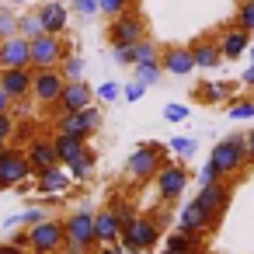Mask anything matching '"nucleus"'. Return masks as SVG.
<instances>
[{
  "label": "nucleus",
  "instance_id": "nucleus-1",
  "mask_svg": "<svg viewBox=\"0 0 254 254\" xmlns=\"http://www.w3.org/2000/svg\"><path fill=\"white\" fill-rule=\"evenodd\" d=\"M164 164H171V150H167L164 143H153V139H150V143H139V146L129 153L126 174H129L132 181H153Z\"/></svg>",
  "mask_w": 254,
  "mask_h": 254
},
{
  "label": "nucleus",
  "instance_id": "nucleus-2",
  "mask_svg": "<svg viewBox=\"0 0 254 254\" xmlns=\"http://www.w3.org/2000/svg\"><path fill=\"white\" fill-rule=\"evenodd\" d=\"M160 240H164V233H160L157 216H136L132 223L122 226V240H119V247H122L126 254H146V251H153Z\"/></svg>",
  "mask_w": 254,
  "mask_h": 254
},
{
  "label": "nucleus",
  "instance_id": "nucleus-3",
  "mask_svg": "<svg viewBox=\"0 0 254 254\" xmlns=\"http://www.w3.org/2000/svg\"><path fill=\"white\" fill-rule=\"evenodd\" d=\"M63 230H66V244H63L66 254H91L98 247V240H94V212L91 209L70 212L63 219Z\"/></svg>",
  "mask_w": 254,
  "mask_h": 254
},
{
  "label": "nucleus",
  "instance_id": "nucleus-4",
  "mask_svg": "<svg viewBox=\"0 0 254 254\" xmlns=\"http://www.w3.org/2000/svg\"><path fill=\"white\" fill-rule=\"evenodd\" d=\"M209 164L216 167L219 178H233L237 171H244L247 164V136H226L212 146L209 153Z\"/></svg>",
  "mask_w": 254,
  "mask_h": 254
},
{
  "label": "nucleus",
  "instance_id": "nucleus-5",
  "mask_svg": "<svg viewBox=\"0 0 254 254\" xmlns=\"http://www.w3.org/2000/svg\"><path fill=\"white\" fill-rule=\"evenodd\" d=\"M105 39H108V46L112 49H126V46H139L143 39H146V21H143V14L139 11H122L119 18H112V25H108V32H105Z\"/></svg>",
  "mask_w": 254,
  "mask_h": 254
},
{
  "label": "nucleus",
  "instance_id": "nucleus-6",
  "mask_svg": "<svg viewBox=\"0 0 254 254\" xmlns=\"http://www.w3.org/2000/svg\"><path fill=\"white\" fill-rule=\"evenodd\" d=\"M73 53V42L63 39V35H39L32 39V66L35 70H56L66 56Z\"/></svg>",
  "mask_w": 254,
  "mask_h": 254
},
{
  "label": "nucleus",
  "instance_id": "nucleus-7",
  "mask_svg": "<svg viewBox=\"0 0 254 254\" xmlns=\"http://www.w3.org/2000/svg\"><path fill=\"white\" fill-rule=\"evenodd\" d=\"M188 181H191V174H188V164H185V160H171V164H164L160 174L153 178V185H157V198H160V202H178V198L185 195Z\"/></svg>",
  "mask_w": 254,
  "mask_h": 254
},
{
  "label": "nucleus",
  "instance_id": "nucleus-8",
  "mask_svg": "<svg viewBox=\"0 0 254 254\" xmlns=\"http://www.w3.org/2000/svg\"><path fill=\"white\" fill-rule=\"evenodd\" d=\"M63 244H66L63 219H42L39 226L28 230V247H32V254H63Z\"/></svg>",
  "mask_w": 254,
  "mask_h": 254
},
{
  "label": "nucleus",
  "instance_id": "nucleus-9",
  "mask_svg": "<svg viewBox=\"0 0 254 254\" xmlns=\"http://www.w3.org/2000/svg\"><path fill=\"white\" fill-rule=\"evenodd\" d=\"M63 87H66V77H63V70H60V66H56V70H35L32 98H35V105L53 108V105L63 98Z\"/></svg>",
  "mask_w": 254,
  "mask_h": 254
},
{
  "label": "nucleus",
  "instance_id": "nucleus-10",
  "mask_svg": "<svg viewBox=\"0 0 254 254\" xmlns=\"http://www.w3.org/2000/svg\"><path fill=\"white\" fill-rule=\"evenodd\" d=\"M35 171H32V160H28V153L25 150H4V157H0V178H4V185L7 188H18V185H25L28 178H32Z\"/></svg>",
  "mask_w": 254,
  "mask_h": 254
},
{
  "label": "nucleus",
  "instance_id": "nucleus-11",
  "mask_svg": "<svg viewBox=\"0 0 254 254\" xmlns=\"http://www.w3.org/2000/svg\"><path fill=\"white\" fill-rule=\"evenodd\" d=\"M32 84H35V66H14V70H0V87L11 94L14 105H25L32 98Z\"/></svg>",
  "mask_w": 254,
  "mask_h": 254
},
{
  "label": "nucleus",
  "instance_id": "nucleus-12",
  "mask_svg": "<svg viewBox=\"0 0 254 254\" xmlns=\"http://www.w3.org/2000/svg\"><path fill=\"white\" fill-rule=\"evenodd\" d=\"M195 205L212 219V223H219V216L226 212V205H230V185H223V181H216V185H205V188H198V195H195Z\"/></svg>",
  "mask_w": 254,
  "mask_h": 254
},
{
  "label": "nucleus",
  "instance_id": "nucleus-13",
  "mask_svg": "<svg viewBox=\"0 0 254 254\" xmlns=\"http://www.w3.org/2000/svg\"><path fill=\"white\" fill-rule=\"evenodd\" d=\"M14 66H32V39L25 35L0 42V70H14Z\"/></svg>",
  "mask_w": 254,
  "mask_h": 254
},
{
  "label": "nucleus",
  "instance_id": "nucleus-14",
  "mask_svg": "<svg viewBox=\"0 0 254 254\" xmlns=\"http://www.w3.org/2000/svg\"><path fill=\"white\" fill-rule=\"evenodd\" d=\"M216 39H219L223 60H240V56L251 49V32L240 28V25H223V28L216 32Z\"/></svg>",
  "mask_w": 254,
  "mask_h": 254
},
{
  "label": "nucleus",
  "instance_id": "nucleus-15",
  "mask_svg": "<svg viewBox=\"0 0 254 254\" xmlns=\"http://www.w3.org/2000/svg\"><path fill=\"white\" fill-rule=\"evenodd\" d=\"M94 240H98V247H115L122 240V219L115 216L112 205L94 212Z\"/></svg>",
  "mask_w": 254,
  "mask_h": 254
},
{
  "label": "nucleus",
  "instance_id": "nucleus-16",
  "mask_svg": "<svg viewBox=\"0 0 254 254\" xmlns=\"http://www.w3.org/2000/svg\"><path fill=\"white\" fill-rule=\"evenodd\" d=\"M188 46H191V56H195V66H198V70H219V66L226 63L223 53H219V39H216V35H198V39H191Z\"/></svg>",
  "mask_w": 254,
  "mask_h": 254
},
{
  "label": "nucleus",
  "instance_id": "nucleus-17",
  "mask_svg": "<svg viewBox=\"0 0 254 254\" xmlns=\"http://www.w3.org/2000/svg\"><path fill=\"white\" fill-rule=\"evenodd\" d=\"M160 63H164V73H171V77H188L191 70H198L195 56H191V46H164Z\"/></svg>",
  "mask_w": 254,
  "mask_h": 254
},
{
  "label": "nucleus",
  "instance_id": "nucleus-18",
  "mask_svg": "<svg viewBox=\"0 0 254 254\" xmlns=\"http://www.w3.org/2000/svg\"><path fill=\"white\" fill-rule=\"evenodd\" d=\"M39 181H35V191L39 195H46V198H63L77 181L70 178V171L66 167H53V171H42V174H35Z\"/></svg>",
  "mask_w": 254,
  "mask_h": 254
},
{
  "label": "nucleus",
  "instance_id": "nucleus-19",
  "mask_svg": "<svg viewBox=\"0 0 254 254\" xmlns=\"http://www.w3.org/2000/svg\"><path fill=\"white\" fill-rule=\"evenodd\" d=\"M91 105H94V87L84 84V80H66L63 98L56 101L60 112H84V108H91Z\"/></svg>",
  "mask_w": 254,
  "mask_h": 254
},
{
  "label": "nucleus",
  "instance_id": "nucleus-20",
  "mask_svg": "<svg viewBox=\"0 0 254 254\" xmlns=\"http://www.w3.org/2000/svg\"><path fill=\"white\" fill-rule=\"evenodd\" d=\"M25 153H28V160H32V171H35V174L53 171V167H63L53 139H42V136H39V139H32V143H28V150H25Z\"/></svg>",
  "mask_w": 254,
  "mask_h": 254
},
{
  "label": "nucleus",
  "instance_id": "nucleus-21",
  "mask_svg": "<svg viewBox=\"0 0 254 254\" xmlns=\"http://www.w3.org/2000/svg\"><path fill=\"white\" fill-rule=\"evenodd\" d=\"M39 18H42V28L49 35H63L70 25V7L63 0H46V4H39Z\"/></svg>",
  "mask_w": 254,
  "mask_h": 254
},
{
  "label": "nucleus",
  "instance_id": "nucleus-22",
  "mask_svg": "<svg viewBox=\"0 0 254 254\" xmlns=\"http://www.w3.org/2000/svg\"><path fill=\"white\" fill-rule=\"evenodd\" d=\"M212 226H216V223L195 205V198H191V202L181 209V216H178V230H181V233H198V237H202V233H209Z\"/></svg>",
  "mask_w": 254,
  "mask_h": 254
},
{
  "label": "nucleus",
  "instance_id": "nucleus-23",
  "mask_svg": "<svg viewBox=\"0 0 254 254\" xmlns=\"http://www.w3.org/2000/svg\"><path fill=\"white\" fill-rule=\"evenodd\" d=\"M160 254H202V237L174 230L171 237H164V251Z\"/></svg>",
  "mask_w": 254,
  "mask_h": 254
},
{
  "label": "nucleus",
  "instance_id": "nucleus-24",
  "mask_svg": "<svg viewBox=\"0 0 254 254\" xmlns=\"http://www.w3.org/2000/svg\"><path fill=\"white\" fill-rule=\"evenodd\" d=\"M233 84H223V80H205L195 87V101L202 105H219V101H233Z\"/></svg>",
  "mask_w": 254,
  "mask_h": 254
},
{
  "label": "nucleus",
  "instance_id": "nucleus-25",
  "mask_svg": "<svg viewBox=\"0 0 254 254\" xmlns=\"http://www.w3.org/2000/svg\"><path fill=\"white\" fill-rule=\"evenodd\" d=\"M53 126H56V132H63V136H77V139H84V143L94 136L91 129H84L80 112H60V115L53 119Z\"/></svg>",
  "mask_w": 254,
  "mask_h": 254
},
{
  "label": "nucleus",
  "instance_id": "nucleus-26",
  "mask_svg": "<svg viewBox=\"0 0 254 254\" xmlns=\"http://www.w3.org/2000/svg\"><path fill=\"white\" fill-rule=\"evenodd\" d=\"M53 143H56V153H60V164H63V167H70V164L87 150V143H84V139H77V136H63V132H56V136H53Z\"/></svg>",
  "mask_w": 254,
  "mask_h": 254
},
{
  "label": "nucleus",
  "instance_id": "nucleus-27",
  "mask_svg": "<svg viewBox=\"0 0 254 254\" xmlns=\"http://www.w3.org/2000/svg\"><path fill=\"white\" fill-rule=\"evenodd\" d=\"M94 167H98V153L87 146V150H84V153H80L66 171H70V178H73V181H87V178L94 174Z\"/></svg>",
  "mask_w": 254,
  "mask_h": 254
},
{
  "label": "nucleus",
  "instance_id": "nucleus-28",
  "mask_svg": "<svg viewBox=\"0 0 254 254\" xmlns=\"http://www.w3.org/2000/svg\"><path fill=\"white\" fill-rule=\"evenodd\" d=\"M18 35H25V39H39V35H46V28H42V18H39V11L18 14Z\"/></svg>",
  "mask_w": 254,
  "mask_h": 254
},
{
  "label": "nucleus",
  "instance_id": "nucleus-29",
  "mask_svg": "<svg viewBox=\"0 0 254 254\" xmlns=\"http://www.w3.org/2000/svg\"><path fill=\"white\" fill-rule=\"evenodd\" d=\"M132 70H136V80H139V84H146V87H153V84H160V73H164V63H160V60H157V63H136Z\"/></svg>",
  "mask_w": 254,
  "mask_h": 254
},
{
  "label": "nucleus",
  "instance_id": "nucleus-30",
  "mask_svg": "<svg viewBox=\"0 0 254 254\" xmlns=\"http://www.w3.org/2000/svg\"><path fill=\"white\" fill-rule=\"evenodd\" d=\"M167 150H171L178 160H191V157L198 153V143H195L191 136H174V139L167 143Z\"/></svg>",
  "mask_w": 254,
  "mask_h": 254
},
{
  "label": "nucleus",
  "instance_id": "nucleus-31",
  "mask_svg": "<svg viewBox=\"0 0 254 254\" xmlns=\"http://www.w3.org/2000/svg\"><path fill=\"white\" fill-rule=\"evenodd\" d=\"M60 70H63V77H66V80H84L87 63H84V56H80V53H70V56L60 63Z\"/></svg>",
  "mask_w": 254,
  "mask_h": 254
},
{
  "label": "nucleus",
  "instance_id": "nucleus-32",
  "mask_svg": "<svg viewBox=\"0 0 254 254\" xmlns=\"http://www.w3.org/2000/svg\"><path fill=\"white\" fill-rule=\"evenodd\" d=\"M42 219H49V216H46V209L35 205V209H28V212H21V216H11L7 226H21V223H25V230H32V226H39Z\"/></svg>",
  "mask_w": 254,
  "mask_h": 254
},
{
  "label": "nucleus",
  "instance_id": "nucleus-33",
  "mask_svg": "<svg viewBox=\"0 0 254 254\" xmlns=\"http://www.w3.org/2000/svg\"><path fill=\"white\" fill-rule=\"evenodd\" d=\"M233 25H240V28H247L254 35V0H240V7L233 14Z\"/></svg>",
  "mask_w": 254,
  "mask_h": 254
},
{
  "label": "nucleus",
  "instance_id": "nucleus-34",
  "mask_svg": "<svg viewBox=\"0 0 254 254\" xmlns=\"http://www.w3.org/2000/svg\"><path fill=\"white\" fill-rule=\"evenodd\" d=\"M18 35V14L11 7H0V42Z\"/></svg>",
  "mask_w": 254,
  "mask_h": 254
},
{
  "label": "nucleus",
  "instance_id": "nucleus-35",
  "mask_svg": "<svg viewBox=\"0 0 254 254\" xmlns=\"http://www.w3.org/2000/svg\"><path fill=\"white\" fill-rule=\"evenodd\" d=\"M160 49H164V46H157L153 39H143V42L136 46V63H157V60H160Z\"/></svg>",
  "mask_w": 254,
  "mask_h": 254
},
{
  "label": "nucleus",
  "instance_id": "nucleus-36",
  "mask_svg": "<svg viewBox=\"0 0 254 254\" xmlns=\"http://www.w3.org/2000/svg\"><path fill=\"white\" fill-rule=\"evenodd\" d=\"M70 7H73L80 18H98V14H101V0H70Z\"/></svg>",
  "mask_w": 254,
  "mask_h": 254
},
{
  "label": "nucleus",
  "instance_id": "nucleus-37",
  "mask_svg": "<svg viewBox=\"0 0 254 254\" xmlns=\"http://www.w3.org/2000/svg\"><path fill=\"white\" fill-rule=\"evenodd\" d=\"M188 115H191V108H188V105H181V101L164 105V119H167V122H185Z\"/></svg>",
  "mask_w": 254,
  "mask_h": 254
},
{
  "label": "nucleus",
  "instance_id": "nucleus-38",
  "mask_svg": "<svg viewBox=\"0 0 254 254\" xmlns=\"http://www.w3.org/2000/svg\"><path fill=\"white\" fill-rule=\"evenodd\" d=\"M94 98H98V101H119V98H122V87H119L115 80H105V84L94 91Z\"/></svg>",
  "mask_w": 254,
  "mask_h": 254
},
{
  "label": "nucleus",
  "instance_id": "nucleus-39",
  "mask_svg": "<svg viewBox=\"0 0 254 254\" xmlns=\"http://www.w3.org/2000/svg\"><path fill=\"white\" fill-rule=\"evenodd\" d=\"M129 7H132V0H101V14H108V18H119Z\"/></svg>",
  "mask_w": 254,
  "mask_h": 254
},
{
  "label": "nucleus",
  "instance_id": "nucleus-40",
  "mask_svg": "<svg viewBox=\"0 0 254 254\" xmlns=\"http://www.w3.org/2000/svg\"><path fill=\"white\" fill-rule=\"evenodd\" d=\"M80 122H84V129L98 132V129H101V108H94V105L84 108V112H80Z\"/></svg>",
  "mask_w": 254,
  "mask_h": 254
},
{
  "label": "nucleus",
  "instance_id": "nucleus-41",
  "mask_svg": "<svg viewBox=\"0 0 254 254\" xmlns=\"http://www.w3.org/2000/svg\"><path fill=\"white\" fill-rule=\"evenodd\" d=\"M230 119H237V122L254 119V98H251V101H237V105H230Z\"/></svg>",
  "mask_w": 254,
  "mask_h": 254
},
{
  "label": "nucleus",
  "instance_id": "nucleus-42",
  "mask_svg": "<svg viewBox=\"0 0 254 254\" xmlns=\"http://www.w3.org/2000/svg\"><path fill=\"white\" fill-rule=\"evenodd\" d=\"M112 60L119 66H136V46H126V49H112Z\"/></svg>",
  "mask_w": 254,
  "mask_h": 254
},
{
  "label": "nucleus",
  "instance_id": "nucleus-43",
  "mask_svg": "<svg viewBox=\"0 0 254 254\" xmlns=\"http://www.w3.org/2000/svg\"><path fill=\"white\" fill-rule=\"evenodd\" d=\"M143 94H146V84H139V80H129L122 87V101H139Z\"/></svg>",
  "mask_w": 254,
  "mask_h": 254
},
{
  "label": "nucleus",
  "instance_id": "nucleus-44",
  "mask_svg": "<svg viewBox=\"0 0 254 254\" xmlns=\"http://www.w3.org/2000/svg\"><path fill=\"white\" fill-rule=\"evenodd\" d=\"M112 209H115V216H119V219H122V226H126V223H132V219H136V209H132V202H115V205H112Z\"/></svg>",
  "mask_w": 254,
  "mask_h": 254
},
{
  "label": "nucleus",
  "instance_id": "nucleus-45",
  "mask_svg": "<svg viewBox=\"0 0 254 254\" xmlns=\"http://www.w3.org/2000/svg\"><path fill=\"white\" fill-rule=\"evenodd\" d=\"M14 132H18V126H14V115H11V112H7V115H0V139L7 143Z\"/></svg>",
  "mask_w": 254,
  "mask_h": 254
},
{
  "label": "nucleus",
  "instance_id": "nucleus-46",
  "mask_svg": "<svg viewBox=\"0 0 254 254\" xmlns=\"http://www.w3.org/2000/svg\"><path fill=\"white\" fill-rule=\"evenodd\" d=\"M216 181H223L219 174H216V167L205 160V167H202V174H198V188H205V185H216Z\"/></svg>",
  "mask_w": 254,
  "mask_h": 254
},
{
  "label": "nucleus",
  "instance_id": "nucleus-47",
  "mask_svg": "<svg viewBox=\"0 0 254 254\" xmlns=\"http://www.w3.org/2000/svg\"><path fill=\"white\" fill-rule=\"evenodd\" d=\"M11 108H14V101H11V94H7L4 87H0V115H7Z\"/></svg>",
  "mask_w": 254,
  "mask_h": 254
},
{
  "label": "nucleus",
  "instance_id": "nucleus-48",
  "mask_svg": "<svg viewBox=\"0 0 254 254\" xmlns=\"http://www.w3.org/2000/svg\"><path fill=\"white\" fill-rule=\"evenodd\" d=\"M7 244H18V247H28V230H14Z\"/></svg>",
  "mask_w": 254,
  "mask_h": 254
},
{
  "label": "nucleus",
  "instance_id": "nucleus-49",
  "mask_svg": "<svg viewBox=\"0 0 254 254\" xmlns=\"http://www.w3.org/2000/svg\"><path fill=\"white\" fill-rule=\"evenodd\" d=\"M240 84H247V87L254 91V63H251V66H247V70L240 73Z\"/></svg>",
  "mask_w": 254,
  "mask_h": 254
},
{
  "label": "nucleus",
  "instance_id": "nucleus-50",
  "mask_svg": "<svg viewBox=\"0 0 254 254\" xmlns=\"http://www.w3.org/2000/svg\"><path fill=\"white\" fill-rule=\"evenodd\" d=\"M4 254H32V247H18V244H4Z\"/></svg>",
  "mask_w": 254,
  "mask_h": 254
},
{
  "label": "nucleus",
  "instance_id": "nucleus-51",
  "mask_svg": "<svg viewBox=\"0 0 254 254\" xmlns=\"http://www.w3.org/2000/svg\"><path fill=\"white\" fill-rule=\"evenodd\" d=\"M91 254H126V251H122V247H119V244H115V247H94V251H91Z\"/></svg>",
  "mask_w": 254,
  "mask_h": 254
},
{
  "label": "nucleus",
  "instance_id": "nucleus-52",
  "mask_svg": "<svg viewBox=\"0 0 254 254\" xmlns=\"http://www.w3.org/2000/svg\"><path fill=\"white\" fill-rule=\"evenodd\" d=\"M247 160H251V164H254V129H251V132H247Z\"/></svg>",
  "mask_w": 254,
  "mask_h": 254
},
{
  "label": "nucleus",
  "instance_id": "nucleus-53",
  "mask_svg": "<svg viewBox=\"0 0 254 254\" xmlns=\"http://www.w3.org/2000/svg\"><path fill=\"white\" fill-rule=\"evenodd\" d=\"M4 150H7V143H4V139H0V157H4Z\"/></svg>",
  "mask_w": 254,
  "mask_h": 254
},
{
  "label": "nucleus",
  "instance_id": "nucleus-54",
  "mask_svg": "<svg viewBox=\"0 0 254 254\" xmlns=\"http://www.w3.org/2000/svg\"><path fill=\"white\" fill-rule=\"evenodd\" d=\"M251 63H254V42H251Z\"/></svg>",
  "mask_w": 254,
  "mask_h": 254
},
{
  "label": "nucleus",
  "instance_id": "nucleus-55",
  "mask_svg": "<svg viewBox=\"0 0 254 254\" xmlns=\"http://www.w3.org/2000/svg\"><path fill=\"white\" fill-rule=\"evenodd\" d=\"M11 4H14V7H18V4H25V0H11Z\"/></svg>",
  "mask_w": 254,
  "mask_h": 254
},
{
  "label": "nucleus",
  "instance_id": "nucleus-56",
  "mask_svg": "<svg viewBox=\"0 0 254 254\" xmlns=\"http://www.w3.org/2000/svg\"><path fill=\"white\" fill-rule=\"evenodd\" d=\"M4 188H7V185H4V178H0V191H4Z\"/></svg>",
  "mask_w": 254,
  "mask_h": 254
},
{
  "label": "nucleus",
  "instance_id": "nucleus-57",
  "mask_svg": "<svg viewBox=\"0 0 254 254\" xmlns=\"http://www.w3.org/2000/svg\"><path fill=\"white\" fill-rule=\"evenodd\" d=\"M0 254H4V244H0Z\"/></svg>",
  "mask_w": 254,
  "mask_h": 254
}]
</instances>
